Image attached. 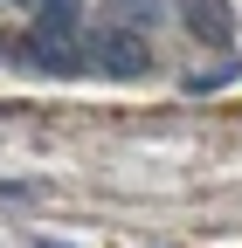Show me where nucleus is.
<instances>
[{"label":"nucleus","instance_id":"obj_2","mask_svg":"<svg viewBox=\"0 0 242 248\" xmlns=\"http://www.w3.org/2000/svg\"><path fill=\"white\" fill-rule=\"evenodd\" d=\"M180 21H187V35L215 42V48L235 35V14H228V0H180Z\"/></svg>","mask_w":242,"mask_h":248},{"label":"nucleus","instance_id":"obj_5","mask_svg":"<svg viewBox=\"0 0 242 248\" xmlns=\"http://www.w3.org/2000/svg\"><path fill=\"white\" fill-rule=\"evenodd\" d=\"M14 7H42V0H14Z\"/></svg>","mask_w":242,"mask_h":248},{"label":"nucleus","instance_id":"obj_4","mask_svg":"<svg viewBox=\"0 0 242 248\" xmlns=\"http://www.w3.org/2000/svg\"><path fill=\"white\" fill-rule=\"evenodd\" d=\"M222 83H235V62H222V69H207V76H187L194 97H201V90H222Z\"/></svg>","mask_w":242,"mask_h":248},{"label":"nucleus","instance_id":"obj_6","mask_svg":"<svg viewBox=\"0 0 242 248\" xmlns=\"http://www.w3.org/2000/svg\"><path fill=\"white\" fill-rule=\"evenodd\" d=\"M35 248H63V241H35Z\"/></svg>","mask_w":242,"mask_h":248},{"label":"nucleus","instance_id":"obj_3","mask_svg":"<svg viewBox=\"0 0 242 248\" xmlns=\"http://www.w3.org/2000/svg\"><path fill=\"white\" fill-rule=\"evenodd\" d=\"M97 62H104V76H118V83H132V76H145V42L138 35H104L97 42Z\"/></svg>","mask_w":242,"mask_h":248},{"label":"nucleus","instance_id":"obj_1","mask_svg":"<svg viewBox=\"0 0 242 248\" xmlns=\"http://www.w3.org/2000/svg\"><path fill=\"white\" fill-rule=\"evenodd\" d=\"M21 69L76 76V69H83V48H76V42H55V35H28V42H21Z\"/></svg>","mask_w":242,"mask_h":248}]
</instances>
